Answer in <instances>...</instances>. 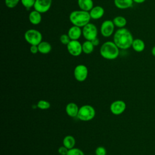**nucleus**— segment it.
<instances>
[{"label": "nucleus", "instance_id": "1", "mask_svg": "<svg viewBox=\"0 0 155 155\" xmlns=\"http://www.w3.org/2000/svg\"><path fill=\"white\" fill-rule=\"evenodd\" d=\"M133 40L132 33L125 27L117 29L113 35V41L119 49L127 50L130 48Z\"/></svg>", "mask_w": 155, "mask_h": 155}, {"label": "nucleus", "instance_id": "2", "mask_svg": "<svg viewBox=\"0 0 155 155\" xmlns=\"http://www.w3.org/2000/svg\"><path fill=\"white\" fill-rule=\"evenodd\" d=\"M91 17L89 12L82 10H74L71 12L69 15V20L70 22L76 26L83 27L90 22Z\"/></svg>", "mask_w": 155, "mask_h": 155}, {"label": "nucleus", "instance_id": "3", "mask_svg": "<svg viewBox=\"0 0 155 155\" xmlns=\"http://www.w3.org/2000/svg\"><path fill=\"white\" fill-rule=\"evenodd\" d=\"M100 54L108 60L116 59L119 54V48L113 41H107L102 44L100 48Z\"/></svg>", "mask_w": 155, "mask_h": 155}, {"label": "nucleus", "instance_id": "4", "mask_svg": "<svg viewBox=\"0 0 155 155\" xmlns=\"http://www.w3.org/2000/svg\"><path fill=\"white\" fill-rule=\"evenodd\" d=\"M24 39L30 45H38L42 41V35L36 29H29L25 32Z\"/></svg>", "mask_w": 155, "mask_h": 155}, {"label": "nucleus", "instance_id": "5", "mask_svg": "<svg viewBox=\"0 0 155 155\" xmlns=\"http://www.w3.org/2000/svg\"><path fill=\"white\" fill-rule=\"evenodd\" d=\"M95 116V110L94 108L89 105L82 106L79 109L78 117L82 121H89L94 118Z\"/></svg>", "mask_w": 155, "mask_h": 155}, {"label": "nucleus", "instance_id": "6", "mask_svg": "<svg viewBox=\"0 0 155 155\" xmlns=\"http://www.w3.org/2000/svg\"><path fill=\"white\" fill-rule=\"evenodd\" d=\"M82 36L87 41H92L97 38V29L96 26L89 22L82 27Z\"/></svg>", "mask_w": 155, "mask_h": 155}, {"label": "nucleus", "instance_id": "7", "mask_svg": "<svg viewBox=\"0 0 155 155\" xmlns=\"http://www.w3.org/2000/svg\"><path fill=\"white\" fill-rule=\"evenodd\" d=\"M114 27H115V25L113 21L109 20V19L105 20L102 23L101 25V28H100L101 33L104 37L108 38L113 34Z\"/></svg>", "mask_w": 155, "mask_h": 155}, {"label": "nucleus", "instance_id": "8", "mask_svg": "<svg viewBox=\"0 0 155 155\" xmlns=\"http://www.w3.org/2000/svg\"><path fill=\"white\" fill-rule=\"evenodd\" d=\"M68 53L73 56H78L82 52V44L78 40H71L67 45Z\"/></svg>", "mask_w": 155, "mask_h": 155}, {"label": "nucleus", "instance_id": "9", "mask_svg": "<svg viewBox=\"0 0 155 155\" xmlns=\"http://www.w3.org/2000/svg\"><path fill=\"white\" fill-rule=\"evenodd\" d=\"M74 76L78 81H84L88 76L87 67L82 64L77 65L74 70Z\"/></svg>", "mask_w": 155, "mask_h": 155}, {"label": "nucleus", "instance_id": "10", "mask_svg": "<svg viewBox=\"0 0 155 155\" xmlns=\"http://www.w3.org/2000/svg\"><path fill=\"white\" fill-rule=\"evenodd\" d=\"M51 4L52 0H36L33 8L41 13H44L50 10Z\"/></svg>", "mask_w": 155, "mask_h": 155}, {"label": "nucleus", "instance_id": "11", "mask_svg": "<svg viewBox=\"0 0 155 155\" xmlns=\"http://www.w3.org/2000/svg\"><path fill=\"white\" fill-rule=\"evenodd\" d=\"M126 108V104L123 101L118 100L113 102L110 105V111L114 115L122 114Z\"/></svg>", "mask_w": 155, "mask_h": 155}, {"label": "nucleus", "instance_id": "12", "mask_svg": "<svg viewBox=\"0 0 155 155\" xmlns=\"http://www.w3.org/2000/svg\"><path fill=\"white\" fill-rule=\"evenodd\" d=\"M67 35L71 40H78L82 35V29L81 27L73 25L68 29Z\"/></svg>", "mask_w": 155, "mask_h": 155}, {"label": "nucleus", "instance_id": "13", "mask_svg": "<svg viewBox=\"0 0 155 155\" xmlns=\"http://www.w3.org/2000/svg\"><path fill=\"white\" fill-rule=\"evenodd\" d=\"M105 13V10L102 6L96 5L94 6L89 12L91 19L97 20L101 18Z\"/></svg>", "mask_w": 155, "mask_h": 155}, {"label": "nucleus", "instance_id": "14", "mask_svg": "<svg viewBox=\"0 0 155 155\" xmlns=\"http://www.w3.org/2000/svg\"><path fill=\"white\" fill-rule=\"evenodd\" d=\"M28 19L31 24L33 25H38L42 20L41 13L35 10L30 12L28 15Z\"/></svg>", "mask_w": 155, "mask_h": 155}, {"label": "nucleus", "instance_id": "15", "mask_svg": "<svg viewBox=\"0 0 155 155\" xmlns=\"http://www.w3.org/2000/svg\"><path fill=\"white\" fill-rule=\"evenodd\" d=\"M79 107L75 103L70 102L68 104L65 108L67 114L70 117H75L78 116L79 111Z\"/></svg>", "mask_w": 155, "mask_h": 155}, {"label": "nucleus", "instance_id": "16", "mask_svg": "<svg viewBox=\"0 0 155 155\" xmlns=\"http://www.w3.org/2000/svg\"><path fill=\"white\" fill-rule=\"evenodd\" d=\"M133 0H114V5L119 9H127L133 6Z\"/></svg>", "mask_w": 155, "mask_h": 155}, {"label": "nucleus", "instance_id": "17", "mask_svg": "<svg viewBox=\"0 0 155 155\" xmlns=\"http://www.w3.org/2000/svg\"><path fill=\"white\" fill-rule=\"evenodd\" d=\"M78 4L81 10L90 12L94 7L93 0H78Z\"/></svg>", "mask_w": 155, "mask_h": 155}, {"label": "nucleus", "instance_id": "18", "mask_svg": "<svg viewBox=\"0 0 155 155\" xmlns=\"http://www.w3.org/2000/svg\"><path fill=\"white\" fill-rule=\"evenodd\" d=\"M131 47L136 52H142L144 50L145 48V44L142 39L136 38L134 39Z\"/></svg>", "mask_w": 155, "mask_h": 155}, {"label": "nucleus", "instance_id": "19", "mask_svg": "<svg viewBox=\"0 0 155 155\" xmlns=\"http://www.w3.org/2000/svg\"><path fill=\"white\" fill-rule=\"evenodd\" d=\"M39 52L42 54H48L51 50V45L47 41H41L38 45Z\"/></svg>", "mask_w": 155, "mask_h": 155}, {"label": "nucleus", "instance_id": "20", "mask_svg": "<svg viewBox=\"0 0 155 155\" xmlns=\"http://www.w3.org/2000/svg\"><path fill=\"white\" fill-rule=\"evenodd\" d=\"M115 27H118L119 28H124L127 23V19L125 17L122 16H117L112 20Z\"/></svg>", "mask_w": 155, "mask_h": 155}, {"label": "nucleus", "instance_id": "21", "mask_svg": "<svg viewBox=\"0 0 155 155\" xmlns=\"http://www.w3.org/2000/svg\"><path fill=\"white\" fill-rule=\"evenodd\" d=\"M75 145V139L72 136H67L63 139V145L70 150L74 148Z\"/></svg>", "mask_w": 155, "mask_h": 155}, {"label": "nucleus", "instance_id": "22", "mask_svg": "<svg viewBox=\"0 0 155 155\" xmlns=\"http://www.w3.org/2000/svg\"><path fill=\"white\" fill-rule=\"evenodd\" d=\"M82 52H84L85 54H90L94 50V46L93 45L91 41L86 40L85 42H83V44H82Z\"/></svg>", "mask_w": 155, "mask_h": 155}, {"label": "nucleus", "instance_id": "23", "mask_svg": "<svg viewBox=\"0 0 155 155\" xmlns=\"http://www.w3.org/2000/svg\"><path fill=\"white\" fill-rule=\"evenodd\" d=\"M36 0H21L22 5L28 10L31 7H33Z\"/></svg>", "mask_w": 155, "mask_h": 155}, {"label": "nucleus", "instance_id": "24", "mask_svg": "<svg viewBox=\"0 0 155 155\" xmlns=\"http://www.w3.org/2000/svg\"><path fill=\"white\" fill-rule=\"evenodd\" d=\"M37 106L41 110H47L50 107V104L48 101L41 100L38 102Z\"/></svg>", "mask_w": 155, "mask_h": 155}, {"label": "nucleus", "instance_id": "25", "mask_svg": "<svg viewBox=\"0 0 155 155\" xmlns=\"http://www.w3.org/2000/svg\"><path fill=\"white\" fill-rule=\"evenodd\" d=\"M21 0H5V5L9 8H13L15 7Z\"/></svg>", "mask_w": 155, "mask_h": 155}, {"label": "nucleus", "instance_id": "26", "mask_svg": "<svg viewBox=\"0 0 155 155\" xmlns=\"http://www.w3.org/2000/svg\"><path fill=\"white\" fill-rule=\"evenodd\" d=\"M67 155H84V154L83 151L80 149L73 148L70 150H68Z\"/></svg>", "mask_w": 155, "mask_h": 155}, {"label": "nucleus", "instance_id": "27", "mask_svg": "<svg viewBox=\"0 0 155 155\" xmlns=\"http://www.w3.org/2000/svg\"><path fill=\"white\" fill-rule=\"evenodd\" d=\"M60 41L61 42L64 44V45H67L71 41L70 37L68 36V35L67 34H62V35H61L60 36Z\"/></svg>", "mask_w": 155, "mask_h": 155}, {"label": "nucleus", "instance_id": "28", "mask_svg": "<svg viewBox=\"0 0 155 155\" xmlns=\"http://www.w3.org/2000/svg\"><path fill=\"white\" fill-rule=\"evenodd\" d=\"M106 150L103 147H98L95 150L96 155H106Z\"/></svg>", "mask_w": 155, "mask_h": 155}, {"label": "nucleus", "instance_id": "29", "mask_svg": "<svg viewBox=\"0 0 155 155\" xmlns=\"http://www.w3.org/2000/svg\"><path fill=\"white\" fill-rule=\"evenodd\" d=\"M68 151V149L64 145L62 147H60L58 149V153L61 155H67Z\"/></svg>", "mask_w": 155, "mask_h": 155}, {"label": "nucleus", "instance_id": "30", "mask_svg": "<svg viewBox=\"0 0 155 155\" xmlns=\"http://www.w3.org/2000/svg\"><path fill=\"white\" fill-rule=\"evenodd\" d=\"M30 52L33 54H36L38 52H39L38 45H31L30 48Z\"/></svg>", "mask_w": 155, "mask_h": 155}, {"label": "nucleus", "instance_id": "31", "mask_svg": "<svg viewBox=\"0 0 155 155\" xmlns=\"http://www.w3.org/2000/svg\"><path fill=\"white\" fill-rule=\"evenodd\" d=\"M91 41L92 44H93V45H94V47L98 45L99 44V43H100V41H99V39L97 38H96L93 39L92 41Z\"/></svg>", "mask_w": 155, "mask_h": 155}, {"label": "nucleus", "instance_id": "32", "mask_svg": "<svg viewBox=\"0 0 155 155\" xmlns=\"http://www.w3.org/2000/svg\"><path fill=\"white\" fill-rule=\"evenodd\" d=\"M134 2L137 3V4H142L146 0H133Z\"/></svg>", "mask_w": 155, "mask_h": 155}, {"label": "nucleus", "instance_id": "33", "mask_svg": "<svg viewBox=\"0 0 155 155\" xmlns=\"http://www.w3.org/2000/svg\"><path fill=\"white\" fill-rule=\"evenodd\" d=\"M151 53L155 57V46H154L151 49Z\"/></svg>", "mask_w": 155, "mask_h": 155}]
</instances>
